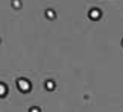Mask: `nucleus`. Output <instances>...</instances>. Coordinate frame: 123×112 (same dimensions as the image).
Returning <instances> with one entry per match:
<instances>
[{"label": "nucleus", "mask_w": 123, "mask_h": 112, "mask_svg": "<svg viewBox=\"0 0 123 112\" xmlns=\"http://www.w3.org/2000/svg\"><path fill=\"white\" fill-rule=\"evenodd\" d=\"M17 86H18V90L23 91V92H29L31 91V82L29 80H26V79H18V82H17Z\"/></svg>", "instance_id": "nucleus-1"}, {"label": "nucleus", "mask_w": 123, "mask_h": 112, "mask_svg": "<svg viewBox=\"0 0 123 112\" xmlns=\"http://www.w3.org/2000/svg\"><path fill=\"white\" fill-rule=\"evenodd\" d=\"M100 15H102V12L99 11V9H91V11H90V18H91V20H99Z\"/></svg>", "instance_id": "nucleus-2"}, {"label": "nucleus", "mask_w": 123, "mask_h": 112, "mask_svg": "<svg viewBox=\"0 0 123 112\" xmlns=\"http://www.w3.org/2000/svg\"><path fill=\"white\" fill-rule=\"evenodd\" d=\"M6 92H8V88L5 83H0V97H5L6 95Z\"/></svg>", "instance_id": "nucleus-3"}, {"label": "nucleus", "mask_w": 123, "mask_h": 112, "mask_svg": "<svg viewBox=\"0 0 123 112\" xmlns=\"http://www.w3.org/2000/svg\"><path fill=\"white\" fill-rule=\"evenodd\" d=\"M46 88H47L49 91L55 90V82H53V80H47V82H46Z\"/></svg>", "instance_id": "nucleus-4"}, {"label": "nucleus", "mask_w": 123, "mask_h": 112, "mask_svg": "<svg viewBox=\"0 0 123 112\" xmlns=\"http://www.w3.org/2000/svg\"><path fill=\"white\" fill-rule=\"evenodd\" d=\"M46 15H47V18L53 20V18H55V11H52V9H47V11H46Z\"/></svg>", "instance_id": "nucleus-5"}, {"label": "nucleus", "mask_w": 123, "mask_h": 112, "mask_svg": "<svg viewBox=\"0 0 123 112\" xmlns=\"http://www.w3.org/2000/svg\"><path fill=\"white\" fill-rule=\"evenodd\" d=\"M12 6L14 8H20L21 6V2H20V0H12Z\"/></svg>", "instance_id": "nucleus-6"}, {"label": "nucleus", "mask_w": 123, "mask_h": 112, "mask_svg": "<svg viewBox=\"0 0 123 112\" xmlns=\"http://www.w3.org/2000/svg\"><path fill=\"white\" fill-rule=\"evenodd\" d=\"M31 112H40V109H38V108H32Z\"/></svg>", "instance_id": "nucleus-7"}]
</instances>
